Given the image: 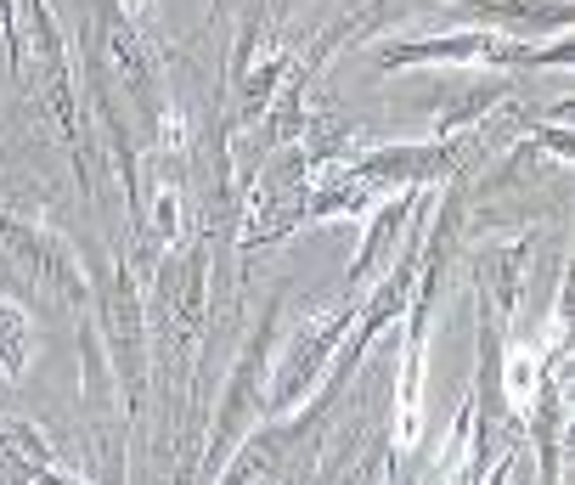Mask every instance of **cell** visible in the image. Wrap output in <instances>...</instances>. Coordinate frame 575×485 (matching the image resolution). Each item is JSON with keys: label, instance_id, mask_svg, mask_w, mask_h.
I'll use <instances>...</instances> for the list:
<instances>
[{"label": "cell", "instance_id": "6da1fadb", "mask_svg": "<svg viewBox=\"0 0 575 485\" xmlns=\"http://www.w3.org/2000/svg\"><path fill=\"white\" fill-rule=\"evenodd\" d=\"M29 361V316L17 311L12 299H0V367L17 373Z\"/></svg>", "mask_w": 575, "mask_h": 485}]
</instances>
